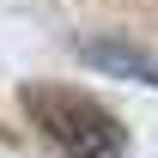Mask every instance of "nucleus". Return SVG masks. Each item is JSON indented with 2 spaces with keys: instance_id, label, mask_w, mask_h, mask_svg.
<instances>
[{
  "instance_id": "obj_1",
  "label": "nucleus",
  "mask_w": 158,
  "mask_h": 158,
  "mask_svg": "<svg viewBox=\"0 0 158 158\" xmlns=\"http://www.w3.org/2000/svg\"><path fill=\"white\" fill-rule=\"evenodd\" d=\"M24 110L43 134L55 140L67 158H128V134L122 122L91 103L85 91H67V85H24Z\"/></svg>"
},
{
  "instance_id": "obj_2",
  "label": "nucleus",
  "mask_w": 158,
  "mask_h": 158,
  "mask_svg": "<svg viewBox=\"0 0 158 158\" xmlns=\"http://www.w3.org/2000/svg\"><path fill=\"white\" fill-rule=\"evenodd\" d=\"M79 55L103 67V73H128V79H152L158 85V55L152 49H128V43H79Z\"/></svg>"
}]
</instances>
